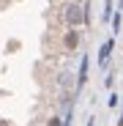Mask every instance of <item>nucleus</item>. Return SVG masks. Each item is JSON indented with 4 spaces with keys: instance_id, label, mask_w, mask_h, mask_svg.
I'll use <instances>...</instances> for the list:
<instances>
[{
    "instance_id": "f257e3e1",
    "label": "nucleus",
    "mask_w": 123,
    "mask_h": 126,
    "mask_svg": "<svg viewBox=\"0 0 123 126\" xmlns=\"http://www.w3.org/2000/svg\"><path fill=\"white\" fill-rule=\"evenodd\" d=\"M66 22L71 25V28H77V25H82V22H85V14H82V6L79 3H71L68 8H66Z\"/></svg>"
},
{
    "instance_id": "f03ea898",
    "label": "nucleus",
    "mask_w": 123,
    "mask_h": 126,
    "mask_svg": "<svg viewBox=\"0 0 123 126\" xmlns=\"http://www.w3.org/2000/svg\"><path fill=\"white\" fill-rule=\"evenodd\" d=\"M88 69H90V58L82 55V58H79V71H77V77H74V88H77V91L88 82Z\"/></svg>"
},
{
    "instance_id": "7ed1b4c3",
    "label": "nucleus",
    "mask_w": 123,
    "mask_h": 126,
    "mask_svg": "<svg viewBox=\"0 0 123 126\" xmlns=\"http://www.w3.org/2000/svg\"><path fill=\"white\" fill-rule=\"evenodd\" d=\"M112 49H115V36H112V38H107L104 44H101V49H98V66H107V63H109Z\"/></svg>"
},
{
    "instance_id": "20e7f679",
    "label": "nucleus",
    "mask_w": 123,
    "mask_h": 126,
    "mask_svg": "<svg viewBox=\"0 0 123 126\" xmlns=\"http://www.w3.org/2000/svg\"><path fill=\"white\" fill-rule=\"evenodd\" d=\"M60 88H63V91L74 88V74H71V71H63V74H60Z\"/></svg>"
},
{
    "instance_id": "39448f33",
    "label": "nucleus",
    "mask_w": 123,
    "mask_h": 126,
    "mask_svg": "<svg viewBox=\"0 0 123 126\" xmlns=\"http://www.w3.org/2000/svg\"><path fill=\"white\" fill-rule=\"evenodd\" d=\"M77 44H79V33H77L74 28H71V30L66 33V47H68V49H74Z\"/></svg>"
},
{
    "instance_id": "423d86ee",
    "label": "nucleus",
    "mask_w": 123,
    "mask_h": 126,
    "mask_svg": "<svg viewBox=\"0 0 123 126\" xmlns=\"http://www.w3.org/2000/svg\"><path fill=\"white\" fill-rule=\"evenodd\" d=\"M109 25H112V33L118 36L120 33V11H115V16H109Z\"/></svg>"
},
{
    "instance_id": "0eeeda50",
    "label": "nucleus",
    "mask_w": 123,
    "mask_h": 126,
    "mask_svg": "<svg viewBox=\"0 0 123 126\" xmlns=\"http://www.w3.org/2000/svg\"><path fill=\"white\" fill-rule=\"evenodd\" d=\"M107 104H109L112 110H118V104H120V93H118V91H115V93H109V101H107Z\"/></svg>"
},
{
    "instance_id": "6e6552de",
    "label": "nucleus",
    "mask_w": 123,
    "mask_h": 126,
    "mask_svg": "<svg viewBox=\"0 0 123 126\" xmlns=\"http://www.w3.org/2000/svg\"><path fill=\"white\" fill-rule=\"evenodd\" d=\"M47 126H60V118H49V121H47Z\"/></svg>"
},
{
    "instance_id": "1a4fd4ad",
    "label": "nucleus",
    "mask_w": 123,
    "mask_h": 126,
    "mask_svg": "<svg viewBox=\"0 0 123 126\" xmlns=\"http://www.w3.org/2000/svg\"><path fill=\"white\" fill-rule=\"evenodd\" d=\"M93 123H96V118H93V115H90V121H88V126H93Z\"/></svg>"
}]
</instances>
